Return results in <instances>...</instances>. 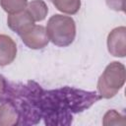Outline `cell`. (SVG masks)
Returning a JSON list of instances; mask_svg holds the SVG:
<instances>
[{
	"label": "cell",
	"mask_w": 126,
	"mask_h": 126,
	"mask_svg": "<svg viewBox=\"0 0 126 126\" xmlns=\"http://www.w3.org/2000/svg\"><path fill=\"white\" fill-rule=\"evenodd\" d=\"M1 101L11 103L19 113V124H37L44 119L46 125H70L73 115L82 112L101 97L96 92L74 88L45 91L34 82L24 85L6 83Z\"/></svg>",
	"instance_id": "6da1fadb"
},
{
	"label": "cell",
	"mask_w": 126,
	"mask_h": 126,
	"mask_svg": "<svg viewBox=\"0 0 126 126\" xmlns=\"http://www.w3.org/2000/svg\"><path fill=\"white\" fill-rule=\"evenodd\" d=\"M45 29L49 40L56 46H69L76 37V23L70 16L60 14L51 16Z\"/></svg>",
	"instance_id": "7a4b0ae2"
},
{
	"label": "cell",
	"mask_w": 126,
	"mask_h": 126,
	"mask_svg": "<svg viewBox=\"0 0 126 126\" xmlns=\"http://www.w3.org/2000/svg\"><path fill=\"white\" fill-rule=\"evenodd\" d=\"M126 80L124 64L118 61L109 63L97 80V94L101 98H111L122 89Z\"/></svg>",
	"instance_id": "3957f363"
},
{
	"label": "cell",
	"mask_w": 126,
	"mask_h": 126,
	"mask_svg": "<svg viewBox=\"0 0 126 126\" xmlns=\"http://www.w3.org/2000/svg\"><path fill=\"white\" fill-rule=\"evenodd\" d=\"M20 36L24 44L31 49H42L49 42L46 29L40 25H33Z\"/></svg>",
	"instance_id": "277c9868"
},
{
	"label": "cell",
	"mask_w": 126,
	"mask_h": 126,
	"mask_svg": "<svg viewBox=\"0 0 126 126\" xmlns=\"http://www.w3.org/2000/svg\"><path fill=\"white\" fill-rule=\"evenodd\" d=\"M107 50L114 57L123 58L126 55V28H114L107 35Z\"/></svg>",
	"instance_id": "5b68a950"
},
{
	"label": "cell",
	"mask_w": 126,
	"mask_h": 126,
	"mask_svg": "<svg viewBox=\"0 0 126 126\" xmlns=\"http://www.w3.org/2000/svg\"><path fill=\"white\" fill-rule=\"evenodd\" d=\"M7 25L10 30L21 35L34 25V21L29 13L24 10L16 14H9L7 18Z\"/></svg>",
	"instance_id": "8992f818"
},
{
	"label": "cell",
	"mask_w": 126,
	"mask_h": 126,
	"mask_svg": "<svg viewBox=\"0 0 126 126\" xmlns=\"http://www.w3.org/2000/svg\"><path fill=\"white\" fill-rule=\"evenodd\" d=\"M17 56V44L7 34H0V66L11 64Z\"/></svg>",
	"instance_id": "52a82bcc"
},
{
	"label": "cell",
	"mask_w": 126,
	"mask_h": 126,
	"mask_svg": "<svg viewBox=\"0 0 126 126\" xmlns=\"http://www.w3.org/2000/svg\"><path fill=\"white\" fill-rule=\"evenodd\" d=\"M19 125V113L9 102L3 101L0 104V126Z\"/></svg>",
	"instance_id": "ba28073f"
},
{
	"label": "cell",
	"mask_w": 126,
	"mask_h": 126,
	"mask_svg": "<svg viewBox=\"0 0 126 126\" xmlns=\"http://www.w3.org/2000/svg\"><path fill=\"white\" fill-rule=\"evenodd\" d=\"M26 11L34 22H41L47 16L48 7L43 0H32L28 3Z\"/></svg>",
	"instance_id": "9c48e42d"
},
{
	"label": "cell",
	"mask_w": 126,
	"mask_h": 126,
	"mask_svg": "<svg viewBox=\"0 0 126 126\" xmlns=\"http://www.w3.org/2000/svg\"><path fill=\"white\" fill-rule=\"evenodd\" d=\"M55 8L68 15H74L79 12L81 8V0H49Z\"/></svg>",
	"instance_id": "30bf717a"
},
{
	"label": "cell",
	"mask_w": 126,
	"mask_h": 126,
	"mask_svg": "<svg viewBox=\"0 0 126 126\" xmlns=\"http://www.w3.org/2000/svg\"><path fill=\"white\" fill-rule=\"evenodd\" d=\"M2 9L8 14H16L26 10L28 0H0Z\"/></svg>",
	"instance_id": "8fae6325"
},
{
	"label": "cell",
	"mask_w": 126,
	"mask_h": 126,
	"mask_svg": "<svg viewBox=\"0 0 126 126\" xmlns=\"http://www.w3.org/2000/svg\"><path fill=\"white\" fill-rule=\"evenodd\" d=\"M126 120L125 116L117 112L115 109L108 110L102 119V125L104 126H111V125H125Z\"/></svg>",
	"instance_id": "7c38bea8"
},
{
	"label": "cell",
	"mask_w": 126,
	"mask_h": 126,
	"mask_svg": "<svg viewBox=\"0 0 126 126\" xmlns=\"http://www.w3.org/2000/svg\"><path fill=\"white\" fill-rule=\"evenodd\" d=\"M107 7L116 12H125V0H105Z\"/></svg>",
	"instance_id": "4fadbf2b"
},
{
	"label": "cell",
	"mask_w": 126,
	"mask_h": 126,
	"mask_svg": "<svg viewBox=\"0 0 126 126\" xmlns=\"http://www.w3.org/2000/svg\"><path fill=\"white\" fill-rule=\"evenodd\" d=\"M6 83H7V81L5 80V78L3 76H0V95L3 94V92L5 90Z\"/></svg>",
	"instance_id": "5bb4252c"
}]
</instances>
